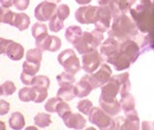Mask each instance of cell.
Listing matches in <instances>:
<instances>
[{"label":"cell","mask_w":154,"mask_h":130,"mask_svg":"<svg viewBox=\"0 0 154 130\" xmlns=\"http://www.w3.org/2000/svg\"><path fill=\"white\" fill-rule=\"evenodd\" d=\"M112 75V70L107 64L101 65L100 69L94 72V73H90L84 75L82 78L89 82L90 85L93 87V89H97L99 87H102L106 82H107Z\"/></svg>","instance_id":"8992f818"},{"label":"cell","mask_w":154,"mask_h":130,"mask_svg":"<svg viewBox=\"0 0 154 130\" xmlns=\"http://www.w3.org/2000/svg\"><path fill=\"white\" fill-rule=\"evenodd\" d=\"M93 103L89 99H83L77 105V109H78L82 114L84 115H90L91 109H93Z\"/></svg>","instance_id":"e575fe53"},{"label":"cell","mask_w":154,"mask_h":130,"mask_svg":"<svg viewBox=\"0 0 154 130\" xmlns=\"http://www.w3.org/2000/svg\"><path fill=\"white\" fill-rule=\"evenodd\" d=\"M37 96V91L33 86L31 87H24V88L19 90L18 98L23 102H30V101H35Z\"/></svg>","instance_id":"ffe728a7"},{"label":"cell","mask_w":154,"mask_h":130,"mask_svg":"<svg viewBox=\"0 0 154 130\" xmlns=\"http://www.w3.org/2000/svg\"><path fill=\"white\" fill-rule=\"evenodd\" d=\"M66 127L73 128V129H82L86 125V119L81 114L71 113V111L66 113L62 118Z\"/></svg>","instance_id":"2e32d148"},{"label":"cell","mask_w":154,"mask_h":130,"mask_svg":"<svg viewBox=\"0 0 154 130\" xmlns=\"http://www.w3.org/2000/svg\"><path fill=\"white\" fill-rule=\"evenodd\" d=\"M89 119L91 123L95 124L100 129L112 128L114 122V120H112L110 115L106 113L103 109H100L98 107H94L91 109L89 116Z\"/></svg>","instance_id":"9c48e42d"},{"label":"cell","mask_w":154,"mask_h":130,"mask_svg":"<svg viewBox=\"0 0 154 130\" xmlns=\"http://www.w3.org/2000/svg\"><path fill=\"white\" fill-rule=\"evenodd\" d=\"M61 45H62V42L56 36L46 35L45 37L36 40V46L42 51L47 50L50 52H56L61 48Z\"/></svg>","instance_id":"5bb4252c"},{"label":"cell","mask_w":154,"mask_h":130,"mask_svg":"<svg viewBox=\"0 0 154 130\" xmlns=\"http://www.w3.org/2000/svg\"><path fill=\"white\" fill-rule=\"evenodd\" d=\"M76 3H78L80 5H87V4H89L91 3V0H75Z\"/></svg>","instance_id":"ee69618b"},{"label":"cell","mask_w":154,"mask_h":130,"mask_svg":"<svg viewBox=\"0 0 154 130\" xmlns=\"http://www.w3.org/2000/svg\"><path fill=\"white\" fill-rule=\"evenodd\" d=\"M70 111H71L70 107H69V105L66 103V101L62 100L61 102L59 103V105H58L56 113H58V115H59L60 118H63L66 113L70 112Z\"/></svg>","instance_id":"8d00e7d4"},{"label":"cell","mask_w":154,"mask_h":130,"mask_svg":"<svg viewBox=\"0 0 154 130\" xmlns=\"http://www.w3.org/2000/svg\"><path fill=\"white\" fill-rule=\"evenodd\" d=\"M113 13L108 6L98 7L97 17L94 22L95 29L100 32H106L109 30L111 25V19H112Z\"/></svg>","instance_id":"8fae6325"},{"label":"cell","mask_w":154,"mask_h":130,"mask_svg":"<svg viewBox=\"0 0 154 130\" xmlns=\"http://www.w3.org/2000/svg\"><path fill=\"white\" fill-rule=\"evenodd\" d=\"M29 3H30V0H14V6L18 11H24V10H26L28 8Z\"/></svg>","instance_id":"ab89813d"},{"label":"cell","mask_w":154,"mask_h":130,"mask_svg":"<svg viewBox=\"0 0 154 130\" xmlns=\"http://www.w3.org/2000/svg\"><path fill=\"white\" fill-rule=\"evenodd\" d=\"M101 61H102V58L99 53L94 50L91 52L84 54L82 57V62H83V70L88 72V73H94V72L98 69Z\"/></svg>","instance_id":"4fadbf2b"},{"label":"cell","mask_w":154,"mask_h":130,"mask_svg":"<svg viewBox=\"0 0 154 130\" xmlns=\"http://www.w3.org/2000/svg\"><path fill=\"white\" fill-rule=\"evenodd\" d=\"M57 96L65 101L72 100L76 96L74 91V85L71 87H66V88H60L57 93Z\"/></svg>","instance_id":"d4e9b609"},{"label":"cell","mask_w":154,"mask_h":130,"mask_svg":"<svg viewBox=\"0 0 154 130\" xmlns=\"http://www.w3.org/2000/svg\"><path fill=\"white\" fill-rule=\"evenodd\" d=\"M49 85H50V80L47 76L38 75V76H35V79H34L32 86L37 87V88L48 89L49 88Z\"/></svg>","instance_id":"1f68e13d"},{"label":"cell","mask_w":154,"mask_h":130,"mask_svg":"<svg viewBox=\"0 0 154 130\" xmlns=\"http://www.w3.org/2000/svg\"><path fill=\"white\" fill-rule=\"evenodd\" d=\"M9 125L12 129H21L25 125V119L19 112H14L9 119Z\"/></svg>","instance_id":"7402d4cb"},{"label":"cell","mask_w":154,"mask_h":130,"mask_svg":"<svg viewBox=\"0 0 154 130\" xmlns=\"http://www.w3.org/2000/svg\"><path fill=\"white\" fill-rule=\"evenodd\" d=\"M40 70V64L26 61L22 64V71L30 75H36Z\"/></svg>","instance_id":"f546056e"},{"label":"cell","mask_w":154,"mask_h":130,"mask_svg":"<svg viewBox=\"0 0 154 130\" xmlns=\"http://www.w3.org/2000/svg\"><path fill=\"white\" fill-rule=\"evenodd\" d=\"M57 81L60 88H66V87L73 86L75 82L74 74L70 73L69 71H64L57 75Z\"/></svg>","instance_id":"44dd1931"},{"label":"cell","mask_w":154,"mask_h":130,"mask_svg":"<svg viewBox=\"0 0 154 130\" xmlns=\"http://www.w3.org/2000/svg\"><path fill=\"white\" fill-rule=\"evenodd\" d=\"M63 99L60 98H49L46 103L45 104V109L47 111L48 113H56L57 112V107L59 103L61 102Z\"/></svg>","instance_id":"d6a6232c"},{"label":"cell","mask_w":154,"mask_h":130,"mask_svg":"<svg viewBox=\"0 0 154 130\" xmlns=\"http://www.w3.org/2000/svg\"><path fill=\"white\" fill-rule=\"evenodd\" d=\"M58 61L66 71H69L72 74L77 73L81 69L79 59L72 49H66L61 52L58 56Z\"/></svg>","instance_id":"ba28073f"},{"label":"cell","mask_w":154,"mask_h":130,"mask_svg":"<svg viewBox=\"0 0 154 130\" xmlns=\"http://www.w3.org/2000/svg\"><path fill=\"white\" fill-rule=\"evenodd\" d=\"M57 12V6L55 3L43 1L36 7L35 17L38 21H47L55 16Z\"/></svg>","instance_id":"7c38bea8"},{"label":"cell","mask_w":154,"mask_h":130,"mask_svg":"<svg viewBox=\"0 0 154 130\" xmlns=\"http://www.w3.org/2000/svg\"><path fill=\"white\" fill-rule=\"evenodd\" d=\"M30 25V17H29L26 14H16L14 17L13 19L12 26L17 27L19 31L26 30V29Z\"/></svg>","instance_id":"ac0fdd59"},{"label":"cell","mask_w":154,"mask_h":130,"mask_svg":"<svg viewBox=\"0 0 154 130\" xmlns=\"http://www.w3.org/2000/svg\"><path fill=\"white\" fill-rule=\"evenodd\" d=\"M103 33L96 30V29L91 32L85 31L83 32V35L81 36V38L73 45L80 54L84 55L89 52L96 50V48L103 42Z\"/></svg>","instance_id":"277c9868"},{"label":"cell","mask_w":154,"mask_h":130,"mask_svg":"<svg viewBox=\"0 0 154 130\" xmlns=\"http://www.w3.org/2000/svg\"><path fill=\"white\" fill-rule=\"evenodd\" d=\"M120 104H122V108L125 112H129L135 109V100L133 95L130 94H126L124 95H122V99H120Z\"/></svg>","instance_id":"4316f807"},{"label":"cell","mask_w":154,"mask_h":130,"mask_svg":"<svg viewBox=\"0 0 154 130\" xmlns=\"http://www.w3.org/2000/svg\"><path fill=\"white\" fill-rule=\"evenodd\" d=\"M112 0H96V2H97L100 6H108V5L111 3Z\"/></svg>","instance_id":"7bdbcfd3"},{"label":"cell","mask_w":154,"mask_h":130,"mask_svg":"<svg viewBox=\"0 0 154 130\" xmlns=\"http://www.w3.org/2000/svg\"><path fill=\"white\" fill-rule=\"evenodd\" d=\"M139 55V46L135 42L126 40L122 45H119V48L116 54L107 61L115 66L118 70H122L129 67L130 64L136 60Z\"/></svg>","instance_id":"6da1fadb"},{"label":"cell","mask_w":154,"mask_h":130,"mask_svg":"<svg viewBox=\"0 0 154 130\" xmlns=\"http://www.w3.org/2000/svg\"><path fill=\"white\" fill-rule=\"evenodd\" d=\"M69 14H70V10H69V7L67 6L66 4H62V5H60V6L57 7L56 14L61 19H63V20H65V19H66L67 17H69Z\"/></svg>","instance_id":"d590c367"},{"label":"cell","mask_w":154,"mask_h":130,"mask_svg":"<svg viewBox=\"0 0 154 130\" xmlns=\"http://www.w3.org/2000/svg\"><path fill=\"white\" fill-rule=\"evenodd\" d=\"M14 14H14V12H12L9 8H3L2 7L1 11H0V20H1V22H3V23L12 25Z\"/></svg>","instance_id":"f1b7e54d"},{"label":"cell","mask_w":154,"mask_h":130,"mask_svg":"<svg viewBox=\"0 0 154 130\" xmlns=\"http://www.w3.org/2000/svg\"><path fill=\"white\" fill-rule=\"evenodd\" d=\"M93 87L90 85L89 82H87L85 79L81 78V80L74 85V91L76 96H78L80 98H83L85 96H88L90 93L93 91Z\"/></svg>","instance_id":"d6986e66"},{"label":"cell","mask_w":154,"mask_h":130,"mask_svg":"<svg viewBox=\"0 0 154 130\" xmlns=\"http://www.w3.org/2000/svg\"><path fill=\"white\" fill-rule=\"evenodd\" d=\"M47 26L45 25V24L43 23H35L32 27V35L33 37L36 39H40V38H42L45 37L46 35H48L47 33Z\"/></svg>","instance_id":"83f0119b"},{"label":"cell","mask_w":154,"mask_h":130,"mask_svg":"<svg viewBox=\"0 0 154 130\" xmlns=\"http://www.w3.org/2000/svg\"><path fill=\"white\" fill-rule=\"evenodd\" d=\"M34 88H35V90L37 91V96H36V99H35V101H34V102H36V103H42V101L47 98V95H48L47 89L37 88V87H34Z\"/></svg>","instance_id":"74e56055"},{"label":"cell","mask_w":154,"mask_h":130,"mask_svg":"<svg viewBox=\"0 0 154 130\" xmlns=\"http://www.w3.org/2000/svg\"><path fill=\"white\" fill-rule=\"evenodd\" d=\"M82 35H83V31L79 26H69V28H66V39L67 42H69L72 45H74Z\"/></svg>","instance_id":"603a6c76"},{"label":"cell","mask_w":154,"mask_h":130,"mask_svg":"<svg viewBox=\"0 0 154 130\" xmlns=\"http://www.w3.org/2000/svg\"><path fill=\"white\" fill-rule=\"evenodd\" d=\"M0 2L3 8H10L12 5H14V0H0Z\"/></svg>","instance_id":"b9f144b4"},{"label":"cell","mask_w":154,"mask_h":130,"mask_svg":"<svg viewBox=\"0 0 154 130\" xmlns=\"http://www.w3.org/2000/svg\"><path fill=\"white\" fill-rule=\"evenodd\" d=\"M127 80H129L128 72L111 77L101 88V94L99 98L104 100L115 99L117 94L120 93V88L122 84H124Z\"/></svg>","instance_id":"5b68a950"},{"label":"cell","mask_w":154,"mask_h":130,"mask_svg":"<svg viewBox=\"0 0 154 130\" xmlns=\"http://www.w3.org/2000/svg\"><path fill=\"white\" fill-rule=\"evenodd\" d=\"M10 111V103L6 100L1 99L0 100V115L4 116Z\"/></svg>","instance_id":"60d3db41"},{"label":"cell","mask_w":154,"mask_h":130,"mask_svg":"<svg viewBox=\"0 0 154 130\" xmlns=\"http://www.w3.org/2000/svg\"><path fill=\"white\" fill-rule=\"evenodd\" d=\"M34 79H35V75H30V74H27L25 72H21L20 74V80L24 85H27V86H32L33 85V82Z\"/></svg>","instance_id":"f35d334b"},{"label":"cell","mask_w":154,"mask_h":130,"mask_svg":"<svg viewBox=\"0 0 154 130\" xmlns=\"http://www.w3.org/2000/svg\"><path fill=\"white\" fill-rule=\"evenodd\" d=\"M0 52L7 55L13 61H19L23 58L24 48L21 45L14 42L12 40L0 39Z\"/></svg>","instance_id":"52a82bcc"},{"label":"cell","mask_w":154,"mask_h":130,"mask_svg":"<svg viewBox=\"0 0 154 130\" xmlns=\"http://www.w3.org/2000/svg\"><path fill=\"white\" fill-rule=\"evenodd\" d=\"M34 120H35V123L38 127L41 128H45L49 126L51 124L52 120H51V117L49 114L46 113H38L35 116L34 118Z\"/></svg>","instance_id":"cb8c5ba5"},{"label":"cell","mask_w":154,"mask_h":130,"mask_svg":"<svg viewBox=\"0 0 154 130\" xmlns=\"http://www.w3.org/2000/svg\"><path fill=\"white\" fill-rule=\"evenodd\" d=\"M64 20L61 19L57 14H55L49 20V29L52 32H59L64 28Z\"/></svg>","instance_id":"4dcf8cb0"},{"label":"cell","mask_w":154,"mask_h":130,"mask_svg":"<svg viewBox=\"0 0 154 130\" xmlns=\"http://www.w3.org/2000/svg\"><path fill=\"white\" fill-rule=\"evenodd\" d=\"M26 60L32 63H36V64H41L42 60V50L38 47L29 49L26 52Z\"/></svg>","instance_id":"484cf974"},{"label":"cell","mask_w":154,"mask_h":130,"mask_svg":"<svg viewBox=\"0 0 154 130\" xmlns=\"http://www.w3.org/2000/svg\"><path fill=\"white\" fill-rule=\"evenodd\" d=\"M98 7L95 6H82L75 12V19L82 24H91L96 20Z\"/></svg>","instance_id":"30bf717a"},{"label":"cell","mask_w":154,"mask_h":130,"mask_svg":"<svg viewBox=\"0 0 154 130\" xmlns=\"http://www.w3.org/2000/svg\"><path fill=\"white\" fill-rule=\"evenodd\" d=\"M100 107L102 108L106 113H108L110 116H116L119 114L122 110V104L117 99H111V100H104L99 98Z\"/></svg>","instance_id":"e0dca14e"},{"label":"cell","mask_w":154,"mask_h":130,"mask_svg":"<svg viewBox=\"0 0 154 130\" xmlns=\"http://www.w3.org/2000/svg\"><path fill=\"white\" fill-rule=\"evenodd\" d=\"M131 13L142 32H154V10L150 0H143Z\"/></svg>","instance_id":"7a4b0ae2"},{"label":"cell","mask_w":154,"mask_h":130,"mask_svg":"<svg viewBox=\"0 0 154 130\" xmlns=\"http://www.w3.org/2000/svg\"><path fill=\"white\" fill-rule=\"evenodd\" d=\"M126 117L122 118V122H119V120H114L113 122V126L112 128H118L119 124H122L120 128H124V129H139L140 127V120L137 116V112L134 110L126 112Z\"/></svg>","instance_id":"9a60e30c"},{"label":"cell","mask_w":154,"mask_h":130,"mask_svg":"<svg viewBox=\"0 0 154 130\" xmlns=\"http://www.w3.org/2000/svg\"><path fill=\"white\" fill-rule=\"evenodd\" d=\"M17 86L14 84L12 81H6L1 85V95H12L14 93H16Z\"/></svg>","instance_id":"836d02e7"},{"label":"cell","mask_w":154,"mask_h":130,"mask_svg":"<svg viewBox=\"0 0 154 130\" xmlns=\"http://www.w3.org/2000/svg\"><path fill=\"white\" fill-rule=\"evenodd\" d=\"M45 1H48V2H52V3H55V4H58L61 2V0H45Z\"/></svg>","instance_id":"f6af8a7d"},{"label":"cell","mask_w":154,"mask_h":130,"mask_svg":"<svg viewBox=\"0 0 154 130\" xmlns=\"http://www.w3.org/2000/svg\"><path fill=\"white\" fill-rule=\"evenodd\" d=\"M136 33V28L133 22L123 14H119L115 17L113 23V27L109 32L110 38L117 39L119 41L129 40L130 37H132Z\"/></svg>","instance_id":"3957f363"},{"label":"cell","mask_w":154,"mask_h":130,"mask_svg":"<svg viewBox=\"0 0 154 130\" xmlns=\"http://www.w3.org/2000/svg\"><path fill=\"white\" fill-rule=\"evenodd\" d=\"M1 122V129H4L5 127H4V122Z\"/></svg>","instance_id":"7dc6e473"},{"label":"cell","mask_w":154,"mask_h":130,"mask_svg":"<svg viewBox=\"0 0 154 130\" xmlns=\"http://www.w3.org/2000/svg\"><path fill=\"white\" fill-rule=\"evenodd\" d=\"M27 129H37V127H34V126H29V127H27Z\"/></svg>","instance_id":"bcb514c9"}]
</instances>
